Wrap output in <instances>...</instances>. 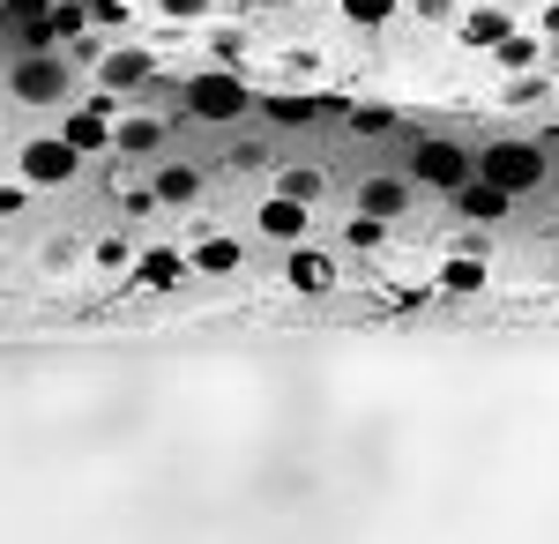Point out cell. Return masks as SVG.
Returning a JSON list of instances; mask_svg holds the SVG:
<instances>
[{
	"mask_svg": "<svg viewBox=\"0 0 559 544\" xmlns=\"http://www.w3.org/2000/svg\"><path fill=\"white\" fill-rule=\"evenodd\" d=\"M477 172L522 202L530 187H545V142H485V150H477Z\"/></svg>",
	"mask_w": 559,
	"mask_h": 544,
	"instance_id": "obj_1",
	"label": "cell"
},
{
	"mask_svg": "<svg viewBox=\"0 0 559 544\" xmlns=\"http://www.w3.org/2000/svg\"><path fill=\"white\" fill-rule=\"evenodd\" d=\"M411 179L418 187H440V194H455L463 179H477V157L463 142H448V134H426L418 150H411Z\"/></svg>",
	"mask_w": 559,
	"mask_h": 544,
	"instance_id": "obj_2",
	"label": "cell"
},
{
	"mask_svg": "<svg viewBox=\"0 0 559 544\" xmlns=\"http://www.w3.org/2000/svg\"><path fill=\"white\" fill-rule=\"evenodd\" d=\"M8 90H15V105H60L68 97V60L60 52H15Z\"/></svg>",
	"mask_w": 559,
	"mask_h": 544,
	"instance_id": "obj_3",
	"label": "cell"
},
{
	"mask_svg": "<svg viewBox=\"0 0 559 544\" xmlns=\"http://www.w3.org/2000/svg\"><path fill=\"white\" fill-rule=\"evenodd\" d=\"M187 113L194 120H239V113H254V90L239 75H224V68H210V75L187 83Z\"/></svg>",
	"mask_w": 559,
	"mask_h": 544,
	"instance_id": "obj_4",
	"label": "cell"
},
{
	"mask_svg": "<svg viewBox=\"0 0 559 544\" xmlns=\"http://www.w3.org/2000/svg\"><path fill=\"white\" fill-rule=\"evenodd\" d=\"M83 172V150L68 142V134H38V142H23V179L31 187H68Z\"/></svg>",
	"mask_w": 559,
	"mask_h": 544,
	"instance_id": "obj_5",
	"label": "cell"
},
{
	"mask_svg": "<svg viewBox=\"0 0 559 544\" xmlns=\"http://www.w3.org/2000/svg\"><path fill=\"white\" fill-rule=\"evenodd\" d=\"M8 38H15V52H52L60 45V0H8Z\"/></svg>",
	"mask_w": 559,
	"mask_h": 544,
	"instance_id": "obj_6",
	"label": "cell"
},
{
	"mask_svg": "<svg viewBox=\"0 0 559 544\" xmlns=\"http://www.w3.org/2000/svg\"><path fill=\"white\" fill-rule=\"evenodd\" d=\"M508 202H515V194H508V187H492V179H485V172H477V179H463V187H455V210L471 216V224H500V216H508Z\"/></svg>",
	"mask_w": 559,
	"mask_h": 544,
	"instance_id": "obj_7",
	"label": "cell"
},
{
	"mask_svg": "<svg viewBox=\"0 0 559 544\" xmlns=\"http://www.w3.org/2000/svg\"><path fill=\"white\" fill-rule=\"evenodd\" d=\"M150 75H157V60H150L142 45H128V52H105V60H97V83H105V90H142Z\"/></svg>",
	"mask_w": 559,
	"mask_h": 544,
	"instance_id": "obj_8",
	"label": "cell"
},
{
	"mask_svg": "<svg viewBox=\"0 0 559 544\" xmlns=\"http://www.w3.org/2000/svg\"><path fill=\"white\" fill-rule=\"evenodd\" d=\"M284 276H292V292L321 298L329 284H336V261H329L321 247H292V261H284Z\"/></svg>",
	"mask_w": 559,
	"mask_h": 544,
	"instance_id": "obj_9",
	"label": "cell"
},
{
	"mask_svg": "<svg viewBox=\"0 0 559 544\" xmlns=\"http://www.w3.org/2000/svg\"><path fill=\"white\" fill-rule=\"evenodd\" d=\"M112 150H120V157H157V150H165V120H150V113L120 120L112 127Z\"/></svg>",
	"mask_w": 559,
	"mask_h": 544,
	"instance_id": "obj_10",
	"label": "cell"
},
{
	"mask_svg": "<svg viewBox=\"0 0 559 544\" xmlns=\"http://www.w3.org/2000/svg\"><path fill=\"white\" fill-rule=\"evenodd\" d=\"M261 232H269V239H292V247H299V239H306V202L276 187V202H261Z\"/></svg>",
	"mask_w": 559,
	"mask_h": 544,
	"instance_id": "obj_11",
	"label": "cell"
},
{
	"mask_svg": "<svg viewBox=\"0 0 559 544\" xmlns=\"http://www.w3.org/2000/svg\"><path fill=\"white\" fill-rule=\"evenodd\" d=\"M403 202H411V187H403V179H388V172H373V179L358 187V210L381 216V224H395V216H403Z\"/></svg>",
	"mask_w": 559,
	"mask_h": 544,
	"instance_id": "obj_12",
	"label": "cell"
},
{
	"mask_svg": "<svg viewBox=\"0 0 559 544\" xmlns=\"http://www.w3.org/2000/svg\"><path fill=\"white\" fill-rule=\"evenodd\" d=\"M150 194H157L165 210H187V202L202 194V172H194V165H157V179H150Z\"/></svg>",
	"mask_w": 559,
	"mask_h": 544,
	"instance_id": "obj_13",
	"label": "cell"
},
{
	"mask_svg": "<svg viewBox=\"0 0 559 544\" xmlns=\"http://www.w3.org/2000/svg\"><path fill=\"white\" fill-rule=\"evenodd\" d=\"M60 134H68V142H75L83 157H97V150H112V127H105V113H97V105H83V113H68V127H60Z\"/></svg>",
	"mask_w": 559,
	"mask_h": 544,
	"instance_id": "obj_14",
	"label": "cell"
},
{
	"mask_svg": "<svg viewBox=\"0 0 559 544\" xmlns=\"http://www.w3.org/2000/svg\"><path fill=\"white\" fill-rule=\"evenodd\" d=\"M187 269H194V253H173V247H150V253H142V284H150V292H173Z\"/></svg>",
	"mask_w": 559,
	"mask_h": 544,
	"instance_id": "obj_15",
	"label": "cell"
},
{
	"mask_svg": "<svg viewBox=\"0 0 559 544\" xmlns=\"http://www.w3.org/2000/svg\"><path fill=\"white\" fill-rule=\"evenodd\" d=\"M508 31H515V23H508L500 8H471V15H463V45H477V52H492Z\"/></svg>",
	"mask_w": 559,
	"mask_h": 544,
	"instance_id": "obj_16",
	"label": "cell"
},
{
	"mask_svg": "<svg viewBox=\"0 0 559 544\" xmlns=\"http://www.w3.org/2000/svg\"><path fill=\"white\" fill-rule=\"evenodd\" d=\"M492 60H500L508 75H530V68H537V38H522V31H508V38L492 45Z\"/></svg>",
	"mask_w": 559,
	"mask_h": 544,
	"instance_id": "obj_17",
	"label": "cell"
},
{
	"mask_svg": "<svg viewBox=\"0 0 559 544\" xmlns=\"http://www.w3.org/2000/svg\"><path fill=\"white\" fill-rule=\"evenodd\" d=\"M194 269H202V276H231V269H239V239H202V247H194Z\"/></svg>",
	"mask_w": 559,
	"mask_h": 544,
	"instance_id": "obj_18",
	"label": "cell"
},
{
	"mask_svg": "<svg viewBox=\"0 0 559 544\" xmlns=\"http://www.w3.org/2000/svg\"><path fill=\"white\" fill-rule=\"evenodd\" d=\"M269 120H276V127H306V120H321V97H284V90H276V97H269Z\"/></svg>",
	"mask_w": 559,
	"mask_h": 544,
	"instance_id": "obj_19",
	"label": "cell"
},
{
	"mask_svg": "<svg viewBox=\"0 0 559 544\" xmlns=\"http://www.w3.org/2000/svg\"><path fill=\"white\" fill-rule=\"evenodd\" d=\"M440 284H448V292H485V261H477V253H455V261L440 269Z\"/></svg>",
	"mask_w": 559,
	"mask_h": 544,
	"instance_id": "obj_20",
	"label": "cell"
},
{
	"mask_svg": "<svg viewBox=\"0 0 559 544\" xmlns=\"http://www.w3.org/2000/svg\"><path fill=\"white\" fill-rule=\"evenodd\" d=\"M388 15H395V0H344V23H366V31H373Z\"/></svg>",
	"mask_w": 559,
	"mask_h": 544,
	"instance_id": "obj_21",
	"label": "cell"
},
{
	"mask_svg": "<svg viewBox=\"0 0 559 544\" xmlns=\"http://www.w3.org/2000/svg\"><path fill=\"white\" fill-rule=\"evenodd\" d=\"M321 187H329V179H321L313 165H292V172H284V194H299V202H313Z\"/></svg>",
	"mask_w": 559,
	"mask_h": 544,
	"instance_id": "obj_22",
	"label": "cell"
},
{
	"mask_svg": "<svg viewBox=\"0 0 559 544\" xmlns=\"http://www.w3.org/2000/svg\"><path fill=\"white\" fill-rule=\"evenodd\" d=\"M350 127H358V134H388V127H395V113H381V105H358V113H350Z\"/></svg>",
	"mask_w": 559,
	"mask_h": 544,
	"instance_id": "obj_23",
	"label": "cell"
},
{
	"mask_svg": "<svg viewBox=\"0 0 559 544\" xmlns=\"http://www.w3.org/2000/svg\"><path fill=\"white\" fill-rule=\"evenodd\" d=\"M381 232H388L381 216H366V210L350 216V247H373V239H381Z\"/></svg>",
	"mask_w": 559,
	"mask_h": 544,
	"instance_id": "obj_24",
	"label": "cell"
},
{
	"mask_svg": "<svg viewBox=\"0 0 559 544\" xmlns=\"http://www.w3.org/2000/svg\"><path fill=\"white\" fill-rule=\"evenodd\" d=\"M90 23H105V31L128 23V0H90Z\"/></svg>",
	"mask_w": 559,
	"mask_h": 544,
	"instance_id": "obj_25",
	"label": "cell"
},
{
	"mask_svg": "<svg viewBox=\"0 0 559 544\" xmlns=\"http://www.w3.org/2000/svg\"><path fill=\"white\" fill-rule=\"evenodd\" d=\"M537 97H545V83H530V75H522V83H508V105H537Z\"/></svg>",
	"mask_w": 559,
	"mask_h": 544,
	"instance_id": "obj_26",
	"label": "cell"
},
{
	"mask_svg": "<svg viewBox=\"0 0 559 544\" xmlns=\"http://www.w3.org/2000/svg\"><path fill=\"white\" fill-rule=\"evenodd\" d=\"M157 8H165V15H179V23H187V15H202V8H210V0H157Z\"/></svg>",
	"mask_w": 559,
	"mask_h": 544,
	"instance_id": "obj_27",
	"label": "cell"
},
{
	"mask_svg": "<svg viewBox=\"0 0 559 544\" xmlns=\"http://www.w3.org/2000/svg\"><path fill=\"white\" fill-rule=\"evenodd\" d=\"M545 31H559V0H552V15H545Z\"/></svg>",
	"mask_w": 559,
	"mask_h": 544,
	"instance_id": "obj_28",
	"label": "cell"
},
{
	"mask_svg": "<svg viewBox=\"0 0 559 544\" xmlns=\"http://www.w3.org/2000/svg\"><path fill=\"white\" fill-rule=\"evenodd\" d=\"M254 8H292V0H254Z\"/></svg>",
	"mask_w": 559,
	"mask_h": 544,
	"instance_id": "obj_29",
	"label": "cell"
}]
</instances>
